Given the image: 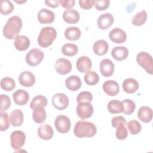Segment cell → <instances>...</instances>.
<instances>
[{
  "label": "cell",
  "instance_id": "obj_42",
  "mask_svg": "<svg viewBox=\"0 0 153 153\" xmlns=\"http://www.w3.org/2000/svg\"><path fill=\"white\" fill-rule=\"evenodd\" d=\"M1 99V111H5L10 108L11 105V102L10 97L6 95L2 94L0 95Z\"/></svg>",
  "mask_w": 153,
  "mask_h": 153
},
{
  "label": "cell",
  "instance_id": "obj_22",
  "mask_svg": "<svg viewBox=\"0 0 153 153\" xmlns=\"http://www.w3.org/2000/svg\"><path fill=\"white\" fill-rule=\"evenodd\" d=\"M30 45L29 39L25 35H18L14 39V45L15 48L20 51L26 50Z\"/></svg>",
  "mask_w": 153,
  "mask_h": 153
},
{
  "label": "cell",
  "instance_id": "obj_19",
  "mask_svg": "<svg viewBox=\"0 0 153 153\" xmlns=\"http://www.w3.org/2000/svg\"><path fill=\"white\" fill-rule=\"evenodd\" d=\"M37 132L39 137L45 140H50L52 139L54 134L53 129L50 125L47 124L41 125L38 127Z\"/></svg>",
  "mask_w": 153,
  "mask_h": 153
},
{
  "label": "cell",
  "instance_id": "obj_12",
  "mask_svg": "<svg viewBox=\"0 0 153 153\" xmlns=\"http://www.w3.org/2000/svg\"><path fill=\"white\" fill-rule=\"evenodd\" d=\"M37 18L41 24H50L54 22L55 15L52 11L47 8H42L38 12Z\"/></svg>",
  "mask_w": 153,
  "mask_h": 153
},
{
  "label": "cell",
  "instance_id": "obj_29",
  "mask_svg": "<svg viewBox=\"0 0 153 153\" xmlns=\"http://www.w3.org/2000/svg\"><path fill=\"white\" fill-rule=\"evenodd\" d=\"M81 32L79 27L75 26L68 27L65 31V38L69 41H76L79 39Z\"/></svg>",
  "mask_w": 153,
  "mask_h": 153
},
{
  "label": "cell",
  "instance_id": "obj_9",
  "mask_svg": "<svg viewBox=\"0 0 153 153\" xmlns=\"http://www.w3.org/2000/svg\"><path fill=\"white\" fill-rule=\"evenodd\" d=\"M93 107L90 102H81L78 103L76 113L78 116L82 120L91 117L93 114Z\"/></svg>",
  "mask_w": 153,
  "mask_h": 153
},
{
  "label": "cell",
  "instance_id": "obj_17",
  "mask_svg": "<svg viewBox=\"0 0 153 153\" xmlns=\"http://www.w3.org/2000/svg\"><path fill=\"white\" fill-rule=\"evenodd\" d=\"M13 98L14 103L19 106L26 105L29 100V94L25 90L19 89L13 94Z\"/></svg>",
  "mask_w": 153,
  "mask_h": 153
},
{
  "label": "cell",
  "instance_id": "obj_30",
  "mask_svg": "<svg viewBox=\"0 0 153 153\" xmlns=\"http://www.w3.org/2000/svg\"><path fill=\"white\" fill-rule=\"evenodd\" d=\"M107 108L108 111L113 114L121 113L123 111V103L118 100H112L109 102Z\"/></svg>",
  "mask_w": 153,
  "mask_h": 153
},
{
  "label": "cell",
  "instance_id": "obj_28",
  "mask_svg": "<svg viewBox=\"0 0 153 153\" xmlns=\"http://www.w3.org/2000/svg\"><path fill=\"white\" fill-rule=\"evenodd\" d=\"M23 114L20 109H15L11 113L10 117V121L13 126L19 127L20 126L23 122Z\"/></svg>",
  "mask_w": 153,
  "mask_h": 153
},
{
  "label": "cell",
  "instance_id": "obj_43",
  "mask_svg": "<svg viewBox=\"0 0 153 153\" xmlns=\"http://www.w3.org/2000/svg\"><path fill=\"white\" fill-rule=\"evenodd\" d=\"M109 0H96L94 2V6L97 10L103 11L109 7Z\"/></svg>",
  "mask_w": 153,
  "mask_h": 153
},
{
  "label": "cell",
  "instance_id": "obj_39",
  "mask_svg": "<svg viewBox=\"0 0 153 153\" xmlns=\"http://www.w3.org/2000/svg\"><path fill=\"white\" fill-rule=\"evenodd\" d=\"M10 118L8 115L5 111H1V120H0V130L1 131H5L10 127Z\"/></svg>",
  "mask_w": 153,
  "mask_h": 153
},
{
  "label": "cell",
  "instance_id": "obj_8",
  "mask_svg": "<svg viewBox=\"0 0 153 153\" xmlns=\"http://www.w3.org/2000/svg\"><path fill=\"white\" fill-rule=\"evenodd\" d=\"M53 106L57 110L62 111L65 109L69 105V98L64 93H57L55 94L51 99Z\"/></svg>",
  "mask_w": 153,
  "mask_h": 153
},
{
  "label": "cell",
  "instance_id": "obj_6",
  "mask_svg": "<svg viewBox=\"0 0 153 153\" xmlns=\"http://www.w3.org/2000/svg\"><path fill=\"white\" fill-rule=\"evenodd\" d=\"M11 146L14 150H19L25 145L26 136L23 131L16 130L11 133L10 136Z\"/></svg>",
  "mask_w": 153,
  "mask_h": 153
},
{
  "label": "cell",
  "instance_id": "obj_38",
  "mask_svg": "<svg viewBox=\"0 0 153 153\" xmlns=\"http://www.w3.org/2000/svg\"><path fill=\"white\" fill-rule=\"evenodd\" d=\"M14 10V5L12 2L8 0L1 1V13L2 15H8Z\"/></svg>",
  "mask_w": 153,
  "mask_h": 153
},
{
  "label": "cell",
  "instance_id": "obj_34",
  "mask_svg": "<svg viewBox=\"0 0 153 153\" xmlns=\"http://www.w3.org/2000/svg\"><path fill=\"white\" fill-rule=\"evenodd\" d=\"M1 87L6 91H10L16 87L15 81L11 77H4L1 81Z\"/></svg>",
  "mask_w": 153,
  "mask_h": 153
},
{
  "label": "cell",
  "instance_id": "obj_3",
  "mask_svg": "<svg viewBox=\"0 0 153 153\" xmlns=\"http://www.w3.org/2000/svg\"><path fill=\"white\" fill-rule=\"evenodd\" d=\"M57 37L56 29L51 26L42 27L38 36V44L42 48H47L51 45Z\"/></svg>",
  "mask_w": 153,
  "mask_h": 153
},
{
  "label": "cell",
  "instance_id": "obj_14",
  "mask_svg": "<svg viewBox=\"0 0 153 153\" xmlns=\"http://www.w3.org/2000/svg\"><path fill=\"white\" fill-rule=\"evenodd\" d=\"M19 81L22 86L30 87L34 85L35 82V76L30 71H23L19 76Z\"/></svg>",
  "mask_w": 153,
  "mask_h": 153
},
{
  "label": "cell",
  "instance_id": "obj_27",
  "mask_svg": "<svg viewBox=\"0 0 153 153\" xmlns=\"http://www.w3.org/2000/svg\"><path fill=\"white\" fill-rule=\"evenodd\" d=\"M93 49L94 53L96 55L103 56L108 52L109 44L106 41L103 39H99L94 42Z\"/></svg>",
  "mask_w": 153,
  "mask_h": 153
},
{
  "label": "cell",
  "instance_id": "obj_33",
  "mask_svg": "<svg viewBox=\"0 0 153 153\" xmlns=\"http://www.w3.org/2000/svg\"><path fill=\"white\" fill-rule=\"evenodd\" d=\"M84 81L89 85H94L99 81V75L94 71H89L84 75Z\"/></svg>",
  "mask_w": 153,
  "mask_h": 153
},
{
  "label": "cell",
  "instance_id": "obj_4",
  "mask_svg": "<svg viewBox=\"0 0 153 153\" xmlns=\"http://www.w3.org/2000/svg\"><path fill=\"white\" fill-rule=\"evenodd\" d=\"M136 61L147 73L150 75L152 74L153 60L152 56L148 53L145 51L139 53L136 56Z\"/></svg>",
  "mask_w": 153,
  "mask_h": 153
},
{
  "label": "cell",
  "instance_id": "obj_11",
  "mask_svg": "<svg viewBox=\"0 0 153 153\" xmlns=\"http://www.w3.org/2000/svg\"><path fill=\"white\" fill-rule=\"evenodd\" d=\"M109 38L114 43L122 44L126 41L127 34L124 30L115 27L109 33Z\"/></svg>",
  "mask_w": 153,
  "mask_h": 153
},
{
  "label": "cell",
  "instance_id": "obj_31",
  "mask_svg": "<svg viewBox=\"0 0 153 153\" xmlns=\"http://www.w3.org/2000/svg\"><path fill=\"white\" fill-rule=\"evenodd\" d=\"M147 20V13L146 11L142 10L136 13L131 19V23L133 25L140 26L143 25Z\"/></svg>",
  "mask_w": 153,
  "mask_h": 153
},
{
  "label": "cell",
  "instance_id": "obj_45",
  "mask_svg": "<svg viewBox=\"0 0 153 153\" xmlns=\"http://www.w3.org/2000/svg\"><path fill=\"white\" fill-rule=\"evenodd\" d=\"M94 0H79V7L84 10H89L94 5Z\"/></svg>",
  "mask_w": 153,
  "mask_h": 153
},
{
  "label": "cell",
  "instance_id": "obj_1",
  "mask_svg": "<svg viewBox=\"0 0 153 153\" xmlns=\"http://www.w3.org/2000/svg\"><path fill=\"white\" fill-rule=\"evenodd\" d=\"M22 27V20L17 16L10 17L3 27V35L8 39H13L18 36Z\"/></svg>",
  "mask_w": 153,
  "mask_h": 153
},
{
  "label": "cell",
  "instance_id": "obj_40",
  "mask_svg": "<svg viewBox=\"0 0 153 153\" xmlns=\"http://www.w3.org/2000/svg\"><path fill=\"white\" fill-rule=\"evenodd\" d=\"M125 124L124 123H122L117 128L115 136L118 140H124L128 136V131Z\"/></svg>",
  "mask_w": 153,
  "mask_h": 153
},
{
  "label": "cell",
  "instance_id": "obj_7",
  "mask_svg": "<svg viewBox=\"0 0 153 153\" xmlns=\"http://www.w3.org/2000/svg\"><path fill=\"white\" fill-rule=\"evenodd\" d=\"M54 126L59 133H66L70 130L71 123L67 116L59 115L55 119Z\"/></svg>",
  "mask_w": 153,
  "mask_h": 153
},
{
  "label": "cell",
  "instance_id": "obj_47",
  "mask_svg": "<svg viewBox=\"0 0 153 153\" xmlns=\"http://www.w3.org/2000/svg\"><path fill=\"white\" fill-rule=\"evenodd\" d=\"M45 4L51 8H56L59 5V1L53 0V1H45Z\"/></svg>",
  "mask_w": 153,
  "mask_h": 153
},
{
  "label": "cell",
  "instance_id": "obj_46",
  "mask_svg": "<svg viewBox=\"0 0 153 153\" xmlns=\"http://www.w3.org/2000/svg\"><path fill=\"white\" fill-rule=\"evenodd\" d=\"M75 1L74 0H60L59 1V4L61 6L66 10L72 9L74 6Z\"/></svg>",
  "mask_w": 153,
  "mask_h": 153
},
{
  "label": "cell",
  "instance_id": "obj_48",
  "mask_svg": "<svg viewBox=\"0 0 153 153\" xmlns=\"http://www.w3.org/2000/svg\"><path fill=\"white\" fill-rule=\"evenodd\" d=\"M15 2H17V3H18V4H22V3H25V2H26V1H16Z\"/></svg>",
  "mask_w": 153,
  "mask_h": 153
},
{
  "label": "cell",
  "instance_id": "obj_25",
  "mask_svg": "<svg viewBox=\"0 0 153 153\" xmlns=\"http://www.w3.org/2000/svg\"><path fill=\"white\" fill-rule=\"evenodd\" d=\"M65 85L68 90L75 91L81 88L82 83L79 76L76 75H71L66 79Z\"/></svg>",
  "mask_w": 153,
  "mask_h": 153
},
{
  "label": "cell",
  "instance_id": "obj_44",
  "mask_svg": "<svg viewBox=\"0 0 153 153\" xmlns=\"http://www.w3.org/2000/svg\"><path fill=\"white\" fill-rule=\"evenodd\" d=\"M122 123H127L126 118L123 116H115L112 118L111 121V124L112 127L115 128H117V127Z\"/></svg>",
  "mask_w": 153,
  "mask_h": 153
},
{
  "label": "cell",
  "instance_id": "obj_26",
  "mask_svg": "<svg viewBox=\"0 0 153 153\" xmlns=\"http://www.w3.org/2000/svg\"><path fill=\"white\" fill-rule=\"evenodd\" d=\"M47 114L44 107L38 106L33 109L32 118L33 121L38 124L43 123L46 119Z\"/></svg>",
  "mask_w": 153,
  "mask_h": 153
},
{
  "label": "cell",
  "instance_id": "obj_37",
  "mask_svg": "<svg viewBox=\"0 0 153 153\" xmlns=\"http://www.w3.org/2000/svg\"><path fill=\"white\" fill-rule=\"evenodd\" d=\"M127 127L132 135H136L138 134L142 129V126L140 123L137 120H133L128 121L127 123Z\"/></svg>",
  "mask_w": 153,
  "mask_h": 153
},
{
  "label": "cell",
  "instance_id": "obj_36",
  "mask_svg": "<svg viewBox=\"0 0 153 153\" xmlns=\"http://www.w3.org/2000/svg\"><path fill=\"white\" fill-rule=\"evenodd\" d=\"M47 105V99L46 97L43 95L36 96L30 102V108L33 109L35 107L41 106L45 107Z\"/></svg>",
  "mask_w": 153,
  "mask_h": 153
},
{
  "label": "cell",
  "instance_id": "obj_23",
  "mask_svg": "<svg viewBox=\"0 0 153 153\" xmlns=\"http://www.w3.org/2000/svg\"><path fill=\"white\" fill-rule=\"evenodd\" d=\"M128 50L124 46H117L113 48L111 51L112 57L117 61H122L128 57Z\"/></svg>",
  "mask_w": 153,
  "mask_h": 153
},
{
  "label": "cell",
  "instance_id": "obj_15",
  "mask_svg": "<svg viewBox=\"0 0 153 153\" xmlns=\"http://www.w3.org/2000/svg\"><path fill=\"white\" fill-rule=\"evenodd\" d=\"M103 91L110 96H115L119 93L120 86L118 83L114 80H107L103 85Z\"/></svg>",
  "mask_w": 153,
  "mask_h": 153
},
{
  "label": "cell",
  "instance_id": "obj_18",
  "mask_svg": "<svg viewBox=\"0 0 153 153\" xmlns=\"http://www.w3.org/2000/svg\"><path fill=\"white\" fill-rule=\"evenodd\" d=\"M76 66L78 71L86 73L89 71L92 66V62L87 56H81L76 61Z\"/></svg>",
  "mask_w": 153,
  "mask_h": 153
},
{
  "label": "cell",
  "instance_id": "obj_5",
  "mask_svg": "<svg viewBox=\"0 0 153 153\" xmlns=\"http://www.w3.org/2000/svg\"><path fill=\"white\" fill-rule=\"evenodd\" d=\"M44 57L43 51L38 48L31 49L26 55V62L30 66H35L41 63Z\"/></svg>",
  "mask_w": 153,
  "mask_h": 153
},
{
  "label": "cell",
  "instance_id": "obj_21",
  "mask_svg": "<svg viewBox=\"0 0 153 153\" xmlns=\"http://www.w3.org/2000/svg\"><path fill=\"white\" fill-rule=\"evenodd\" d=\"M79 13L74 9L66 10L63 14V19L69 24H75L79 20Z\"/></svg>",
  "mask_w": 153,
  "mask_h": 153
},
{
  "label": "cell",
  "instance_id": "obj_20",
  "mask_svg": "<svg viewBox=\"0 0 153 153\" xmlns=\"http://www.w3.org/2000/svg\"><path fill=\"white\" fill-rule=\"evenodd\" d=\"M152 110L150 107L146 106H141L137 112V117L139 119L145 123L151 121L152 119Z\"/></svg>",
  "mask_w": 153,
  "mask_h": 153
},
{
  "label": "cell",
  "instance_id": "obj_24",
  "mask_svg": "<svg viewBox=\"0 0 153 153\" xmlns=\"http://www.w3.org/2000/svg\"><path fill=\"white\" fill-rule=\"evenodd\" d=\"M139 87V82L134 78H127L123 82V88L127 93H134L137 91Z\"/></svg>",
  "mask_w": 153,
  "mask_h": 153
},
{
  "label": "cell",
  "instance_id": "obj_16",
  "mask_svg": "<svg viewBox=\"0 0 153 153\" xmlns=\"http://www.w3.org/2000/svg\"><path fill=\"white\" fill-rule=\"evenodd\" d=\"M114 17L109 13L100 15L97 20V23L99 29L105 30L108 29L114 23Z\"/></svg>",
  "mask_w": 153,
  "mask_h": 153
},
{
  "label": "cell",
  "instance_id": "obj_32",
  "mask_svg": "<svg viewBox=\"0 0 153 153\" xmlns=\"http://www.w3.org/2000/svg\"><path fill=\"white\" fill-rule=\"evenodd\" d=\"M78 48L76 45L71 43H67L63 45L62 48V53L68 57H72L76 54Z\"/></svg>",
  "mask_w": 153,
  "mask_h": 153
},
{
  "label": "cell",
  "instance_id": "obj_35",
  "mask_svg": "<svg viewBox=\"0 0 153 153\" xmlns=\"http://www.w3.org/2000/svg\"><path fill=\"white\" fill-rule=\"evenodd\" d=\"M121 102L123 106V112L125 115H131L134 112L136 108V104L132 100L126 99Z\"/></svg>",
  "mask_w": 153,
  "mask_h": 153
},
{
  "label": "cell",
  "instance_id": "obj_41",
  "mask_svg": "<svg viewBox=\"0 0 153 153\" xmlns=\"http://www.w3.org/2000/svg\"><path fill=\"white\" fill-rule=\"evenodd\" d=\"M93 100L92 94L87 91L80 92L76 97V102L78 103L81 102H91Z\"/></svg>",
  "mask_w": 153,
  "mask_h": 153
},
{
  "label": "cell",
  "instance_id": "obj_10",
  "mask_svg": "<svg viewBox=\"0 0 153 153\" xmlns=\"http://www.w3.org/2000/svg\"><path fill=\"white\" fill-rule=\"evenodd\" d=\"M54 68L58 74L66 75L71 71L72 66L69 60L65 58H60L56 61Z\"/></svg>",
  "mask_w": 153,
  "mask_h": 153
},
{
  "label": "cell",
  "instance_id": "obj_13",
  "mask_svg": "<svg viewBox=\"0 0 153 153\" xmlns=\"http://www.w3.org/2000/svg\"><path fill=\"white\" fill-rule=\"evenodd\" d=\"M100 71L101 74L105 77H109L113 75L114 72V65L109 59H103L100 63Z\"/></svg>",
  "mask_w": 153,
  "mask_h": 153
},
{
  "label": "cell",
  "instance_id": "obj_2",
  "mask_svg": "<svg viewBox=\"0 0 153 153\" xmlns=\"http://www.w3.org/2000/svg\"><path fill=\"white\" fill-rule=\"evenodd\" d=\"M97 133L96 126L91 122L84 120L78 121L74 127V133L75 136L82 137H92Z\"/></svg>",
  "mask_w": 153,
  "mask_h": 153
}]
</instances>
